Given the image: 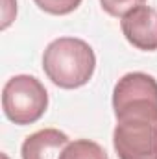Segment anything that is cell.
I'll use <instances>...</instances> for the list:
<instances>
[{"label":"cell","instance_id":"cell-1","mask_svg":"<svg viewBox=\"0 0 157 159\" xmlns=\"http://www.w3.org/2000/svg\"><path fill=\"white\" fill-rule=\"evenodd\" d=\"M113 148L118 159H157V80L128 72L115 83Z\"/></svg>","mask_w":157,"mask_h":159},{"label":"cell","instance_id":"cell-2","mask_svg":"<svg viewBox=\"0 0 157 159\" xmlns=\"http://www.w3.org/2000/svg\"><path fill=\"white\" fill-rule=\"evenodd\" d=\"M43 70L59 89H79L96 70V54L87 41L57 37L43 52Z\"/></svg>","mask_w":157,"mask_h":159},{"label":"cell","instance_id":"cell-3","mask_svg":"<svg viewBox=\"0 0 157 159\" xmlns=\"http://www.w3.org/2000/svg\"><path fill=\"white\" fill-rule=\"evenodd\" d=\"M2 109L17 126L35 124L48 109V91L35 76L17 74L4 83Z\"/></svg>","mask_w":157,"mask_h":159},{"label":"cell","instance_id":"cell-4","mask_svg":"<svg viewBox=\"0 0 157 159\" xmlns=\"http://www.w3.org/2000/svg\"><path fill=\"white\" fill-rule=\"evenodd\" d=\"M120 30L126 41L142 52L157 50V9L139 6L120 19Z\"/></svg>","mask_w":157,"mask_h":159},{"label":"cell","instance_id":"cell-5","mask_svg":"<svg viewBox=\"0 0 157 159\" xmlns=\"http://www.w3.org/2000/svg\"><path fill=\"white\" fill-rule=\"evenodd\" d=\"M70 143L65 131L56 128H44L28 135L20 146L22 159H57L63 148Z\"/></svg>","mask_w":157,"mask_h":159},{"label":"cell","instance_id":"cell-6","mask_svg":"<svg viewBox=\"0 0 157 159\" xmlns=\"http://www.w3.org/2000/svg\"><path fill=\"white\" fill-rule=\"evenodd\" d=\"M57 159H109L105 150L91 139H76L70 141Z\"/></svg>","mask_w":157,"mask_h":159},{"label":"cell","instance_id":"cell-7","mask_svg":"<svg viewBox=\"0 0 157 159\" xmlns=\"http://www.w3.org/2000/svg\"><path fill=\"white\" fill-rule=\"evenodd\" d=\"M34 2L41 11H44L48 15H59V17L70 15L81 4V0H34Z\"/></svg>","mask_w":157,"mask_h":159},{"label":"cell","instance_id":"cell-8","mask_svg":"<svg viewBox=\"0 0 157 159\" xmlns=\"http://www.w3.org/2000/svg\"><path fill=\"white\" fill-rule=\"evenodd\" d=\"M144 2L146 0H100V6L107 15L122 19L126 13H129L131 9L142 6Z\"/></svg>","mask_w":157,"mask_h":159},{"label":"cell","instance_id":"cell-9","mask_svg":"<svg viewBox=\"0 0 157 159\" xmlns=\"http://www.w3.org/2000/svg\"><path fill=\"white\" fill-rule=\"evenodd\" d=\"M17 17V0H4L2 9V30H7Z\"/></svg>","mask_w":157,"mask_h":159},{"label":"cell","instance_id":"cell-10","mask_svg":"<svg viewBox=\"0 0 157 159\" xmlns=\"http://www.w3.org/2000/svg\"><path fill=\"white\" fill-rule=\"evenodd\" d=\"M2 159H7V156H6V154H2Z\"/></svg>","mask_w":157,"mask_h":159}]
</instances>
